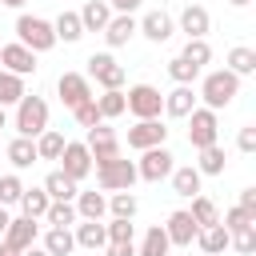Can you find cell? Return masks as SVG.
<instances>
[{"mask_svg":"<svg viewBox=\"0 0 256 256\" xmlns=\"http://www.w3.org/2000/svg\"><path fill=\"white\" fill-rule=\"evenodd\" d=\"M236 96H240V76H232L228 68H212V72L200 76V92H196V100H204V108L220 112V108H228Z\"/></svg>","mask_w":256,"mask_h":256,"instance_id":"6da1fadb","label":"cell"},{"mask_svg":"<svg viewBox=\"0 0 256 256\" xmlns=\"http://www.w3.org/2000/svg\"><path fill=\"white\" fill-rule=\"evenodd\" d=\"M16 44H24L28 52H52L56 48V32H52V20H44V16H28V12H20L16 16Z\"/></svg>","mask_w":256,"mask_h":256,"instance_id":"7a4b0ae2","label":"cell"},{"mask_svg":"<svg viewBox=\"0 0 256 256\" xmlns=\"http://www.w3.org/2000/svg\"><path fill=\"white\" fill-rule=\"evenodd\" d=\"M16 136H28V140H36L44 128H48V100L44 96H24L20 104H16Z\"/></svg>","mask_w":256,"mask_h":256,"instance_id":"3957f363","label":"cell"},{"mask_svg":"<svg viewBox=\"0 0 256 256\" xmlns=\"http://www.w3.org/2000/svg\"><path fill=\"white\" fill-rule=\"evenodd\" d=\"M124 108L136 116V120H160L164 112V92L156 84H132L124 92Z\"/></svg>","mask_w":256,"mask_h":256,"instance_id":"277c9868","label":"cell"},{"mask_svg":"<svg viewBox=\"0 0 256 256\" xmlns=\"http://www.w3.org/2000/svg\"><path fill=\"white\" fill-rule=\"evenodd\" d=\"M136 184V160H108V164H96V188L100 192H132Z\"/></svg>","mask_w":256,"mask_h":256,"instance_id":"5b68a950","label":"cell"},{"mask_svg":"<svg viewBox=\"0 0 256 256\" xmlns=\"http://www.w3.org/2000/svg\"><path fill=\"white\" fill-rule=\"evenodd\" d=\"M188 144L200 152V148H208V144H220V112H212V108H192L188 112Z\"/></svg>","mask_w":256,"mask_h":256,"instance_id":"8992f818","label":"cell"},{"mask_svg":"<svg viewBox=\"0 0 256 256\" xmlns=\"http://www.w3.org/2000/svg\"><path fill=\"white\" fill-rule=\"evenodd\" d=\"M84 76H88V80H96L104 92L124 88V80H128L124 64H116V56H112V52H92V56H88V72H84Z\"/></svg>","mask_w":256,"mask_h":256,"instance_id":"52a82bcc","label":"cell"},{"mask_svg":"<svg viewBox=\"0 0 256 256\" xmlns=\"http://www.w3.org/2000/svg\"><path fill=\"white\" fill-rule=\"evenodd\" d=\"M84 148H88V156H92V168H96V164H108V160H116V156H124L116 132H112L104 120H100L96 128H84Z\"/></svg>","mask_w":256,"mask_h":256,"instance_id":"ba28073f","label":"cell"},{"mask_svg":"<svg viewBox=\"0 0 256 256\" xmlns=\"http://www.w3.org/2000/svg\"><path fill=\"white\" fill-rule=\"evenodd\" d=\"M172 168H176V156H172V152L160 144V148L140 152V160H136V180L160 184V180H168V176H172Z\"/></svg>","mask_w":256,"mask_h":256,"instance_id":"9c48e42d","label":"cell"},{"mask_svg":"<svg viewBox=\"0 0 256 256\" xmlns=\"http://www.w3.org/2000/svg\"><path fill=\"white\" fill-rule=\"evenodd\" d=\"M56 96H60L64 108H80V104L92 100L96 92H92V80H88L84 72H60V76H56Z\"/></svg>","mask_w":256,"mask_h":256,"instance_id":"30bf717a","label":"cell"},{"mask_svg":"<svg viewBox=\"0 0 256 256\" xmlns=\"http://www.w3.org/2000/svg\"><path fill=\"white\" fill-rule=\"evenodd\" d=\"M36 236H40V220L12 216V220H8V228H4V236H0V244H4V248H12V252H28V248L36 244Z\"/></svg>","mask_w":256,"mask_h":256,"instance_id":"8fae6325","label":"cell"},{"mask_svg":"<svg viewBox=\"0 0 256 256\" xmlns=\"http://www.w3.org/2000/svg\"><path fill=\"white\" fill-rule=\"evenodd\" d=\"M136 32H140L144 40H152V44H164V40H172L176 20H172L164 8H152V12H144V16L136 20Z\"/></svg>","mask_w":256,"mask_h":256,"instance_id":"7c38bea8","label":"cell"},{"mask_svg":"<svg viewBox=\"0 0 256 256\" xmlns=\"http://www.w3.org/2000/svg\"><path fill=\"white\" fill-rule=\"evenodd\" d=\"M164 140H168V128H164V120H136V124L128 128V148H136V152L160 148Z\"/></svg>","mask_w":256,"mask_h":256,"instance_id":"4fadbf2b","label":"cell"},{"mask_svg":"<svg viewBox=\"0 0 256 256\" xmlns=\"http://www.w3.org/2000/svg\"><path fill=\"white\" fill-rule=\"evenodd\" d=\"M60 172H64L68 180H76V184L92 172V156H88L84 140H68V144H64V152H60Z\"/></svg>","mask_w":256,"mask_h":256,"instance_id":"5bb4252c","label":"cell"},{"mask_svg":"<svg viewBox=\"0 0 256 256\" xmlns=\"http://www.w3.org/2000/svg\"><path fill=\"white\" fill-rule=\"evenodd\" d=\"M196 220L188 216V208H176V212H168V224H164V236H168V244L172 248H192V240H196Z\"/></svg>","mask_w":256,"mask_h":256,"instance_id":"9a60e30c","label":"cell"},{"mask_svg":"<svg viewBox=\"0 0 256 256\" xmlns=\"http://www.w3.org/2000/svg\"><path fill=\"white\" fill-rule=\"evenodd\" d=\"M0 68L24 80V76H32L40 64H36V52H28L24 44H4V48H0Z\"/></svg>","mask_w":256,"mask_h":256,"instance_id":"2e32d148","label":"cell"},{"mask_svg":"<svg viewBox=\"0 0 256 256\" xmlns=\"http://www.w3.org/2000/svg\"><path fill=\"white\" fill-rule=\"evenodd\" d=\"M176 24H180V32H184L188 40H204V36H208V28H212V16H208V8H204V4H184Z\"/></svg>","mask_w":256,"mask_h":256,"instance_id":"e0dca14e","label":"cell"},{"mask_svg":"<svg viewBox=\"0 0 256 256\" xmlns=\"http://www.w3.org/2000/svg\"><path fill=\"white\" fill-rule=\"evenodd\" d=\"M192 108H196V92H192V84H176L172 92H164V116H172V120H188Z\"/></svg>","mask_w":256,"mask_h":256,"instance_id":"ac0fdd59","label":"cell"},{"mask_svg":"<svg viewBox=\"0 0 256 256\" xmlns=\"http://www.w3.org/2000/svg\"><path fill=\"white\" fill-rule=\"evenodd\" d=\"M72 240H76V248H88V252L104 248V244H108L104 220H76V224H72Z\"/></svg>","mask_w":256,"mask_h":256,"instance_id":"d6986e66","label":"cell"},{"mask_svg":"<svg viewBox=\"0 0 256 256\" xmlns=\"http://www.w3.org/2000/svg\"><path fill=\"white\" fill-rule=\"evenodd\" d=\"M228 240H232V232H228L224 224H208V228L196 232L192 244H196L204 256H224V252H228Z\"/></svg>","mask_w":256,"mask_h":256,"instance_id":"ffe728a7","label":"cell"},{"mask_svg":"<svg viewBox=\"0 0 256 256\" xmlns=\"http://www.w3.org/2000/svg\"><path fill=\"white\" fill-rule=\"evenodd\" d=\"M76 16H80V28L84 32H104L108 20H112V8H108V0H84V8Z\"/></svg>","mask_w":256,"mask_h":256,"instance_id":"44dd1931","label":"cell"},{"mask_svg":"<svg viewBox=\"0 0 256 256\" xmlns=\"http://www.w3.org/2000/svg\"><path fill=\"white\" fill-rule=\"evenodd\" d=\"M168 180H172V192H176V196L192 200V196H200V180H204V176L196 172V164H176Z\"/></svg>","mask_w":256,"mask_h":256,"instance_id":"7402d4cb","label":"cell"},{"mask_svg":"<svg viewBox=\"0 0 256 256\" xmlns=\"http://www.w3.org/2000/svg\"><path fill=\"white\" fill-rule=\"evenodd\" d=\"M72 208H76L80 220H104V216H108V196L96 192V188H92V192H76Z\"/></svg>","mask_w":256,"mask_h":256,"instance_id":"603a6c76","label":"cell"},{"mask_svg":"<svg viewBox=\"0 0 256 256\" xmlns=\"http://www.w3.org/2000/svg\"><path fill=\"white\" fill-rule=\"evenodd\" d=\"M132 36H136V16H112L108 28H104V44L108 48H124Z\"/></svg>","mask_w":256,"mask_h":256,"instance_id":"cb8c5ba5","label":"cell"},{"mask_svg":"<svg viewBox=\"0 0 256 256\" xmlns=\"http://www.w3.org/2000/svg\"><path fill=\"white\" fill-rule=\"evenodd\" d=\"M196 156H200V160H196V172H200V176H224L228 152H224L220 144H208V148H200Z\"/></svg>","mask_w":256,"mask_h":256,"instance_id":"d4e9b609","label":"cell"},{"mask_svg":"<svg viewBox=\"0 0 256 256\" xmlns=\"http://www.w3.org/2000/svg\"><path fill=\"white\" fill-rule=\"evenodd\" d=\"M8 160H12L16 172H24V168H32L40 156H36V144H32L28 136H12V140H8Z\"/></svg>","mask_w":256,"mask_h":256,"instance_id":"484cf974","label":"cell"},{"mask_svg":"<svg viewBox=\"0 0 256 256\" xmlns=\"http://www.w3.org/2000/svg\"><path fill=\"white\" fill-rule=\"evenodd\" d=\"M40 188L48 192V200H76V192H80V184H76V180H68L60 168H56V172H48Z\"/></svg>","mask_w":256,"mask_h":256,"instance_id":"4316f807","label":"cell"},{"mask_svg":"<svg viewBox=\"0 0 256 256\" xmlns=\"http://www.w3.org/2000/svg\"><path fill=\"white\" fill-rule=\"evenodd\" d=\"M40 248H44L48 256H72V252H76L72 228H48V232H44V240H40Z\"/></svg>","mask_w":256,"mask_h":256,"instance_id":"83f0119b","label":"cell"},{"mask_svg":"<svg viewBox=\"0 0 256 256\" xmlns=\"http://www.w3.org/2000/svg\"><path fill=\"white\" fill-rule=\"evenodd\" d=\"M32 144H36V156H40V160H60V152H64V144H68V140H64V132H60V128H44Z\"/></svg>","mask_w":256,"mask_h":256,"instance_id":"f1b7e54d","label":"cell"},{"mask_svg":"<svg viewBox=\"0 0 256 256\" xmlns=\"http://www.w3.org/2000/svg\"><path fill=\"white\" fill-rule=\"evenodd\" d=\"M232 76H252L256 72V52L248 48V44H236V48H228V64H224Z\"/></svg>","mask_w":256,"mask_h":256,"instance_id":"f546056e","label":"cell"},{"mask_svg":"<svg viewBox=\"0 0 256 256\" xmlns=\"http://www.w3.org/2000/svg\"><path fill=\"white\" fill-rule=\"evenodd\" d=\"M48 192L44 188H24V196H20V216H28V220H44V212H48Z\"/></svg>","mask_w":256,"mask_h":256,"instance_id":"4dcf8cb0","label":"cell"},{"mask_svg":"<svg viewBox=\"0 0 256 256\" xmlns=\"http://www.w3.org/2000/svg\"><path fill=\"white\" fill-rule=\"evenodd\" d=\"M188 216L196 220V228H208V224H220V208H216V200L212 196H192V208H188Z\"/></svg>","mask_w":256,"mask_h":256,"instance_id":"1f68e13d","label":"cell"},{"mask_svg":"<svg viewBox=\"0 0 256 256\" xmlns=\"http://www.w3.org/2000/svg\"><path fill=\"white\" fill-rule=\"evenodd\" d=\"M168 252H172V244H168V236H164V224H152V228L144 232L136 256H168Z\"/></svg>","mask_w":256,"mask_h":256,"instance_id":"d6a6232c","label":"cell"},{"mask_svg":"<svg viewBox=\"0 0 256 256\" xmlns=\"http://www.w3.org/2000/svg\"><path fill=\"white\" fill-rule=\"evenodd\" d=\"M52 32H56V44L64 40V44H76L80 36H84V28H80V16L76 12H60L56 20H52Z\"/></svg>","mask_w":256,"mask_h":256,"instance_id":"836d02e7","label":"cell"},{"mask_svg":"<svg viewBox=\"0 0 256 256\" xmlns=\"http://www.w3.org/2000/svg\"><path fill=\"white\" fill-rule=\"evenodd\" d=\"M76 220H80V216H76L72 200H52L48 212H44V224H48V228H72Z\"/></svg>","mask_w":256,"mask_h":256,"instance_id":"e575fe53","label":"cell"},{"mask_svg":"<svg viewBox=\"0 0 256 256\" xmlns=\"http://www.w3.org/2000/svg\"><path fill=\"white\" fill-rule=\"evenodd\" d=\"M24 96H28V88H24V80L0 68V108H8V104H20Z\"/></svg>","mask_w":256,"mask_h":256,"instance_id":"d590c367","label":"cell"},{"mask_svg":"<svg viewBox=\"0 0 256 256\" xmlns=\"http://www.w3.org/2000/svg\"><path fill=\"white\" fill-rule=\"evenodd\" d=\"M96 108H100V120H116V116H124V112H128V108H124V88L100 92V96H96Z\"/></svg>","mask_w":256,"mask_h":256,"instance_id":"8d00e7d4","label":"cell"},{"mask_svg":"<svg viewBox=\"0 0 256 256\" xmlns=\"http://www.w3.org/2000/svg\"><path fill=\"white\" fill-rule=\"evenodd\" d=\"M136 208H140V200H136L132 192H112V196H108V212H112V220H132Z\"/></svg>","mask_w":256,"mask_h":256,"instance_id":"74e56055","label":"cell"},{"mask_svg":"<svg viewBox=\"0 0 256 256\" xmlns=\"http://www.w3.org/2000/svg\"><path fill=\"white\" fill-rule=\"evenodd\" d=\"M20 196H24V180L16 172H4L0 176V204L12 208V204H20Z\"/></svg>","mask_w":256,"mask_h":256,"instance_id":"f35d334b","label":"cell"},{"mask_svg":"<svg viewBox=\"0 0 256 256\" xmlns=\"http://www.w3.org/2000/svg\"><path fill=\"white\" fill-rule=\"evenodd\" d=\"M180 56H184V60H188L192 68H200V72H204V64L212 60V44H208V40H188Z\"/></svg>","mask_w":256,"mask_h":256,"instance_id":"ab89813d","label":"cell"},{"mask_svg":"<svg viewBox=\"0 0 256 256\" xmlns=\"http://www.w3.org/2000/svg\"><path fill=\"white\" fill-rule=\"evenodd\" d=\"M168 76H172L176 84H196V80H200V68H192L184 56H172V60H168Z\"/></svg>","mask_w":256,"mask_h":256,"instance_id":"60d3db41","label":"cell"},{"mask_svg":"<svg viewBox=\"0 0 256 256\" xmlns=\"http://www.w3.org/2000/svg\"><path fill=\"white\" fill-rule=\"evenodd\" d=\"M104 232H108V244H132L136 224H132V220H108V224H104Z\"/></svg>","mask_w":256,"mask_h":256,"instance_id":"b9f144b4","label":"cell"},{"mask_svg":"<svg viewBox=\"0 0 256 256\" xmlns=\"http://www.w3.org/2000/svg\"><path fill=\"white\" fill-rule=\"evenodd\" d=\"M228 248H236L240 256H252V252H256V224H248V228H240V232H232V240H228Z\"/></svg>","mask_w":256,"mask_h":256,"instance_id":"7bdbcfd3","label":"cell"},{"mask_svg":"<svg viewBox=\"0 0 256 256\" xmlns=\"http://www.w3.org/2000/svg\"><path fill=\"white\" fill-rule=\"evenodd\" d=\"M72 116H76V124H80V128H96V124H100V108H96V96H92V100H84L80 108H72Z\"/></svg>","mask_w":256,"mask_h":256,"instance_id":"ee69618b","label":"cell"},{"mask_svg":"<svg viewBox=\"0 0 256 256\" xmlns=\"http://www.w3.org/2000/svg\"><path fill=\"white\" fill-rule=\"evenodd\" d=\"M220 224H224V228H228V232H240V228H248V224H256V220H252V216H248V212H244V208H228V212H224V220H220Z\"/></svg>","mask_w":256,"mask_h":256,"instance_id":"f6af8a7d","label":"cell"},{"mask_svg":"<svg viewBox=\"0 0 256 256\" xmlns=\"http://www.w3.org/2000/svg\"><path fill=\"white\" fill-rule=\"evenodd\" d=\"M236 148H240V152H248V156L256 152V124H244V128H240V136H236Z\"/></svg>","mask_w":256,"mask_h":256,"instance_id":"bcb514c9","label":"cell"},{"mask_svg":"<svg viewBox=\"0 0 256 256\" xmlns=\"http://www.w3.org/2000/svg\"><path fill=\"white\" fill-rule=\"evenodd\" d=\"M144 0H108V8H112V16H132L136 8H140Z\"/></svg>","mask_w":256,"mask_h":256,"instance_id":"7dc6e473","label":"cell"},{"mask_svg":"<svg viewBox=\"0 0 256 256\" xmlns=\"http://www.w3.org/2000/svg\"><path fill=\"white\" fill-rule=\"evenodd\" d=\"M236 208H244V212H248V216L256 220V188H244V192H240V204H236Z\"/></svg>","mask_w":256,"mask_h":256,"instance_id":"c3c4849f","label":"cell"},{"mask_svg":"<svg viewBox=\"0 0 256 256\" xmlns=\"http://www.w3.org/2000/svg\"><path fill=\"white\" fill-rule=\"evenodd\" d=\"M108 256H136V244H104Z\"/></svg>","mask_w":256,"mask_h":256,"instance_id":"681fc988","label":"cell"},{"mask_svg":"<svg viewBox=\"0 0 256 256\" xmlns=\"http://www.w3.org/2000/svg\"><path fill=\"white\" fill-rule=\"evenodd\" d=\"M8 220H12V212H8L4 204H0V236H4V228H8Z\"/></svg>","mask_w":256,"mask_h":256,"instance_id":"f907efd6","label":"cell"},{"mask_svg":"<svg viewBox=\"0 0 256 256\" xmlns=\"http://www.w3.org/2000/svg\"><path fill=\"white\" fill-rule=\"evenodd\" d=\"M20 256H48V252H44L40 244H32V248H28V252H20Z\"/></svg>","mask_w":256,"mask_h":256,"instance_id":"816d5d0a","label":"cell"},{"mask_svg":"<svg viewBox=\"0 0 256 256\" xmlns=\"http://www.w3.org/2000/svg\"><path fill=\"white\" fill-rule=\"evenodd\" d=\"M0 4H4V8H24L28 0H0Z\"/></svg>","mask_w":256,"mask_h":256,"instance_id":"f5cc1de1","label":"cell"},{"mask_svg":"<svg viewBox=\"0 0 256 256\" xmlns=\"http://www.w3.org/2000/svg\"><path fill=\"white\" fill-rule=\"evenodd\" d=\"M228 4H232V8H244V4H252V0H228Z\"/></svg>","mask_w":256,"mask_h":256,"instance_id":"db71d44e","label":"cell"},{"mask_svg":"<svg viewBox=\"0 0 256 256\" xmlns=\"http://www.w3.org/2000/svg\"><path fill=\"white\" fill-rule=\"evenodd\" d=\"M0 256H20V252H12V248H4V244H0Z\"/></svg>","mask_w":256,"mask_h":256,"instance_id":"11a10c76","label":"cell"},{"mask_svg":"<svg viewBox=\"0 0 256 256\" xmlns=\"http://www.w3.org/2000/svg\"><path fill=\"white\" fill-rule=\"evenodd\" d=\"M4 124H8V112H4V108H0V128H4Z\"/></svg>","mask_w":256,"mask_h":256,"instance_id":"9f6ffc18","label":"cell"},{"mask_svg":"<svg viewBox=\"0 0 256 256\" xmlns=\"http://www.w3.org/2000/svg\"><path fill=\"white\" fill-rule=\"evenodd\" d=\"M0 48H4V44H0Z\"/></svg>","mask_w":256,"mask_h":256,"instance_id":"6f0895ef","label":"cell"}]
</instances>
